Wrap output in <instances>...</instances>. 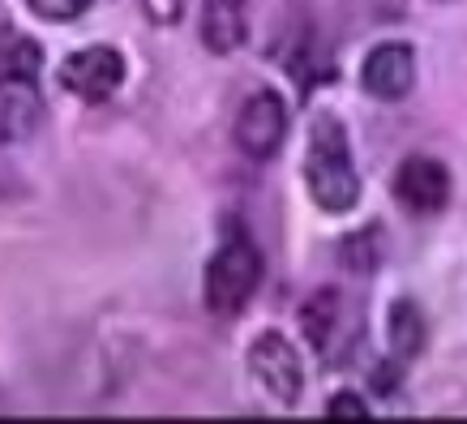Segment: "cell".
Returning <instances> with one entry per match:
<instances>
[{"label":"cell","instance_id":"277c9868","mask_svg":"<svg viewBox=\"0 0 467 424\" xmlns=\"http://www.w3.org/2000/svg\"><path fill=\"white\" fill-rule=\"evenodd\" d=\"M232 138L249 159H275L287 138V103L279 90H257L241 103Z\"/></svg>","mask_w":467,"mask_h":424},{"label":"cell","instance_id":"ba28073f","mask_svg":"<svg viewBox=\"0 0 467 424\" xmlns=\"http://www.w3.org/2000/svg\"><path fill=\"white\" fill-rule=\"evenodd\" d=\"M43 120V95L30 73H0V146L26 141Z\"/></svg>","mask_w":467,"mask_h":424},{"label":"cell","instance_id":"3957f363","mask_svg":"<svg viewBox=\"0 0 467 424\" xmlns=\"http://www.w3.org/2000/svg\"><path fill=\"white\" fill-rule=\"evenodd\" d=\"M249 373H254V382L262 386L279 408H296L300 403L305 368H300L296 347H292L279 330H266V335L254 339V347H249Z\"/></svg>","mask_w":467,"mask_h":424},{"label":"cell","instance_id":"5b68a950","mask_svg":"<svg viewBox=\"0 0 467 424\" xmlns=\"http://www.w3.org/2000/svg\"><path fill=\"white\" fill-rule=\"evenodd\" d=\"M125 82V57L108 47V43H90V47H78L73 57H65L60 65V86L78 95L86 103H103L112 99Z\"/></svg>","mask_w":467,"mask_h":424},{"label":"cell","instance_id":"8992f818","mask_svg":"<svg viewBox=\"0 0 467 424\" xmlns=\"http://www.w3.org/2000/svg\"><path fill=\"white\" fill-rule=\"evenodd\" d=\"M395 198L411 214H438L451 202V171L433 155H408L395 171Z\"/></svg>","mask_w":467,"mask_h":424},{"label":"cell","instance_id":"52a82bcc","mask_svg":"<svg viewBox=\"0 0 467 424\" xmlns=\"http://www.w3.org/2000/svg\"><path fill=\"white\" fill-rule=\"evenodd\" d=\"M360 86H365V95H373V99L399 103L416 86V52H411L408 43H395V39L378 43L365 57V65H360Z\"/></svg>","mask_w":467,"mask_h":424},{"label":"cell","instance_id":"6da1fadb","mask_svg":"<svg viewBox=\"0 0 467 424\" xmlns=\"http://www.w3.org/2000/svg\"><path fill=\"white\" fill-rule=\"evenodd\" d=\"M305 184L309 198L326 214H348L360 202V171L352 159V141L339 116H317L309 125V146H305Z\"/></svg>","mask_w":467,"mask_h":424},{"label":"cell","instance_id":"30bf717a","mask_svg":"<svg viewBox=\"0 0 467 424\" xmlns=\"http://www.w3.org/2000/svg\"><path fill=\"white\" fill-rule=\"evenodd\" d=\"M425 339H429V322L420 305L416 300H395L390 305V352L399 360H416V356L425 352Z\"/></svg>","mask_w":467,"mask_h":424},{"label":"cell","instance_id":"7c38bea8","mask_svg":"<svg viewBox=\"0 0 467 424\" xmlns=\"http://www.w3.org/2000/svg\"><path fill=\"white\" fill-rule=\"evenodd\" d=\"M90 5H95V0H26V9L35 17H43V22H60V26H65V22H78Z\"/></svg>","mask_w":467,"mask_h":424},{"label":"cell","instance_id":"4fadbf2b","mask_svg":"<svg viewBox=\"0 0 467 424\" xmlns=\"http://www.w3.org/2000/svg\"><path fill=\"white\" fill-rule=\"evenodd\" d=\"M326 416L330 420H368V403L356 390H339V395L326 403Z\"/></svg>","mask_w":467,"mask_h":424},{"label":"cell","instance_id":"9c48e42d","mask_svg":"<svg viewBox=\"0 0 467 424\" xmlns=\"http://www.w3.org/2000/svg\"><path fill=\"white\" fill-rule=\"evenodd\" d=\"M249 35V0H202V43L214 57L236 52Z\"/></svg>","mask_w":467,"mask_h":424},{"label":"cell","instance_id":"5bb4252c","mask_svg":"<svg viewBox=\"0 0 467 424\" xmlns=\"http://www.w3.org/2000/svg\"><path fill=\"white\" fill-rule=\"evenodd\" d=\"M142 9L155 26H176L184 17V0H142Z\"/></svg>","mask_w":467,"mask_h":424},{"label":"cell","instance_id":"8fae6325","mask_svg":"<svg viewBox=\"0 0 467 424\" xmlns=\"http://www.w3.org/2000/svg\"><path fill=\"white\" fill-rule=\"evenodd\" d=\"M335 317H339V296L335 292H313L305 305H300V326H305V335L317 352H326V343L335 335Z\"/></svg>","mask_w":467,"mask_h":424},{"label":"cell","instance_id":"7a4b0ae2","mask_svg":"<svg viewBox=\"0 0 467 424\" xmlns=\"http://www.w3.org/2000/svg\"><path fill=\"white\" fill-rule=\"evenodd\" d=\"M262 249L257 241L244 232L241 223L223 236V244L214 249L211 266H206V279H202V296H206V309L214 317H236V313L254 300V292L262 287Z\"/></svg>","mask_w":467,"mask_h":424}]
</instances>
